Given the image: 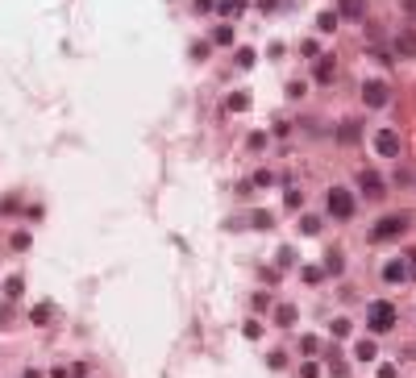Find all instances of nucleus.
Listing matches in <instances>:
<instances>
[{"instance_id": "1", "label": "nucleus", "mask_w": 416, "mask_h": 378, "mask_svg": "<svg viewBox=\"0 0 416 378\" xmlns=\"http://www.w3.org/2000/svg\"><path fill=\"white\" fill-rule=\"evenodd\" d=\"M408 225H413V216L408 212H392V216H383L379 225H371V246H383V241H396V237H404L408 233Z\"/></svg>"}, {"instance_id": "2", "label": "nucleus", "mask_w": 416, "mask_h": 378, "mask_svg": "<svg viewBox=\"0 0 416 378\" xmlns=\"http://www.w3.org/2000/svg\"><path fill=\"white\" fill-rule=\"evenodd\" d=\"M367 329H371V337L392 333V329H396V304H388V300H371V304H367Z\"/></svg>"}, {"instance_id": "3", "label": "nucleus", "mask_w": 416, "mask_h": 378, "mask_svg": "<svg viewBox=\"0 0 416 378\" xmlns=\"http://www.w3.org/2000/svg\"><path fill=\"white\" fill-rule=\"evenodd\" d=\"M325 208H329L333 221H350V216L358 212V200H354L350 187H329V191H325Z\"/></svg>"}, {"instance_id": "4", "label": "nucleus", "mask_w": 416, "mask_h": 378, "mask_svg": "<svg viewBox=\"0 0 416 378\" xmlns=\"http://www.w3.org/2000/svg\"><path fill=\"white\" fill-rule=\"evenodd\" d=\"M388 100H392L388 83H379V79H367V83H363V104H367V108H383Z\"/></svg>"}, {"instance_id": "5", "label": "nucleus", "mask_w": 416, "mask_h": 378, "mask_svg": "<svg viewBox=\"0 0 416 378\" xmlns=\"http://www.w3.org/2000/svg\"><path fill=\"white\" fill-rule=\"evenodd\" d=\"M358 187H363L367 200H383V196H388V183H383V175H375V171H363V175H358Z\"/></svg>"}, {"instance_id": "6", "label": "nucleus", "mask_w": 416, "mask_h": 378, "mask_svg": "<svg viewBox=\"0 0 416 378\" xmlns=\"http://www.w3.org/2000/svg\"><path fill=\"white\" fill-rule=\"evenodd\" d=\"M375 150H379L383 158H396V154H400V137H396L392 129H379V133H375Z\"/></svg>"}, {"instance_id": "7", "label": "nucleus", "mask_w": 416, "mask_h": 378, "mask_svg": "<svg viewBox=\"0 0 416 378\" xmlns=\"http://www.w3.org/2000/svg\"><path fill=\"white\" fill-rule=\"evenodd\" d=\"M408 275H413V262H408V258H396V262L383 266V279H388V283H404Z\"/></svg>"}, {"instance_id": "8", "label": "nucleus", "mask_w": 416, "mask_h": 378, "mask_svg": "<svg viewBox=\"0 0 416 378\" xmlns=\"http://www.w3.org/2000/svg\"><path fill=\"white\" fill-rule=\"evenodd\" d=\"M367 0H338V17H363Z\"/></svg>"}, {"instance_id": "9", "label": "nucleus", "mask_w": 416, "mask_h": 378, "mask_svg": "<svg viewBox=\"0 0 416 378\" xmlns=\"http://www.w3.org/2000/svg\"><path fill=\"white\" fill-rule=\"evenodd\" d=\"M275 325H279V329H292V325H296V308H292V304H279V308H275Z\"/></svg>"}, {"instance_id": "10", "label": "nucleus", "mask_w": 416, "mask_h": 378, "mask_svg": "<svg viewBox=\"0 0 416 378\" xmlns=\"http://www.w3.org/2000/svg\"><path fill=\"white\" fill-rule=\"evenodd\" d=\"M396 54H416V29H404L396 37Z\"/></svg>"}, {"instance_id": "11", "label": "nucleus", "mask_w": 416, "mask_h": 378, "mask_svg": "<svg viewBox=\"0 0 416 378\" xmlns=\"http://www.w3.org/2000/svg\"><path fill=\"white\" fill-rule=\"evenodd\" d=\"M354 358H358V362H375V358H379V345H375V341H358Z\"/></svg>"}, {"instance_id": "12", "label": "nucleus", "mask_w": 416, "mask_h": 378, "mask_svg": "<svg viewBox=\"0 0 416 378\" xmlns=\"http://www.w3.org/2000/svg\"><path fill=\"white\" fill-rule=\"evenodd\" d=\"M358 133H363V129H358V121H342V129H338V137H342V141H358Z\"/></svg>"}, {"instance_id": "13", "label": "nucleus", "mask_w": 416, "mask_h": 378, "mask_svg": "<svg viewBox=\"0 0 416 378\" xmlns=\"http://www.w3.org/2000/svg\"><path fill=\"white\" fill-rule=\"evenodd\" d=\"M300 233H304V237H317V233H321V216H300Z\"/></svg>"}, {"instance_id": "14", "label": "nucleus", "mask_w": 416, "mask_h": 378, "mask_svg": "<svg viewBox=\"0 0 416 378\" xmlns=\"http://www.w3.org/2000/svg\"><path fill=\"white\" fill-rule=\"evenodd\" d=\"M325 258H329V262H325V270H329V275H338V270H342V266H346V258H342V254H338V250H329V254H325Z\"/></svg>"}, {"instance_id": "15", "label": "nucleus", "mask_w": 416, "mask_h": 378, "mask_svg": "<svg viewBox=\"0 0 416 378\" xmlns=\"http://www.w3.org/2000/svg\"><path fill=\"white\" fill-rule=\"evenodd\" d=\"M317 25H321L325 33H333V29H338V12H321V17H317Z\"/></svg>"}, {"instance_id": "16", "label": "nucleus", "mask_w": 416, "mask_h": 378, "mask_svg": "<svg viewBox=\"0 0 416 378\" xmlns=\"http://www.w3.org/2000/svg\"><path fill=\"white\" fill-rule=\"evenodd\" d=\"M317 79H325V83L333 79V58H321V62H317Z\"/></svg>"}, {"instance_id": "17", "label": "nucleus", "mask_w": 416, "mask_h": 378, "mask_svg": "<svg viewBox=\"0 0 416 378\" xmlns=\"http://www.w3.org/2000/svg\"><path fill=\"white\" fill-rule=\"evenodd\" d=\"M329 333H333V337H350V320H346V316H338V320L329 325Z\"/></svg>"}, {"instance_id": "18", "label": "nucleus", "mask_w": 416, "mask_h": 378, "mask_svg": "<svg viewBox=\"0 0 416 378\" xmlns=\"http://www.w3.org/2000/svg\"><path fill=\"white\" fill-rule=\"evenodd\" d=\"M213 42H221V46L233 42V29H229V25H217V29H213Z\"/></svg>"}, {"instance_id": "19", "label": "nucleus", "mask_w": 416, "mask_h": 378, "mask_svg": "<svg viewBox=\"0 0 416 378\" xmlns=\"http://www.w3.org/2000/svg\"><path fill=\"white\" fill-rule=\"evenodd\" d=\"M246 104H250V96H246V92H242V96H229V112H242Z\"/></svg>"}, {"instance_id": "20", "label": "nucleus", "mask_w": 416, "mask_h": 378, "mask_svg": "<svg viewBox=\"0 0 416 378\" xmlns=\"http://www.w3.org/2000/svg\"><path fill=\"white\" fill-rule=\"evenodd\" d=\"M4 295H8V300H17V295H21V279H17V275L4 283Z\"/></svg>"}, {"instance_id": "21", "label": "nucleus", "mask_w": 416, "mask_h": 378, "mask_svg": "<svg viewBox=\"0 0 416 378\" xmlns=\"http://www.w3.org/2000/svg\"><path fill=\"white\" fill-rule=\"evenodd\" d=\"M300 378H321V366H317V362H304V366H300Z\"/></svg>"}, {"instance_id": "22", "label": "nucleus", "mask_w": 416, "mask_h": 378, "mask_svg": "<svg viewBox=\"0 0 416 378\" xmlns=\"http://www.w3.org/2000/svg\"><path fill=\"white\" fill-rule=\"evenodd\" d=\"M300 275H304V283H317V279H321V275H325V270H321V266H304V270H300Z\"/></svg>"}, {"instance_id": "23", "label": "nucleus", "mask_w": 416, "mask_h": 378, "mask_svg": "<svg viewBox=\"0 0 416 378\" xmlns=\"http://www.w3.org/2000/svg\"><path fill=\"white\" fill-rule=\"evenodd\" d=\"M254 183H258V187H271V183H275V175H271V171H258V175H254Z\"/></svg>"}, {"instance_id": "24", "label": "nucleus", "mask_w": 416, "mask_h": 378, "mask_svg": "<svg viewBox=\"0 0 416 378\" xmlns=\"http://www.w3.org/2000/svg\"><path fill=\"white\" fill-rule=\"evenodd\" d=\"M267 362H271V370H283V366H288V354H271Z\"/></svg>"}, {"instance_id": "25", "label": "nucleus", "mask_w": 416, "mask_h": 378, "mask_svg": "<svg viewBox=\"0 0 416 378\" xmlns=\"http://www.w3.org/2000/svg\"><path fill=\"white\" fill-rule=\"evenodd\" d=\"M50 320V308H33V325H46Z\"/></svg>"}, {"instance_id": "26", "label": "nucleus", "mask_w": 416, "mask_h": 378, "mask_svg": "<svg viewBox=\"0 0 416 378\" xmlns=\"http://www.w3.org/2000/svg\"><path fill=\"white\" fill-rule=\"evenodd\" d=\"M225 12H246V0H229V4H225Z\"/></svg>"}, {"instance_id": "27", "label": "nucleus", "mask_w": 416, "mask_h": 378, "mask_svg": "<svg viewBox=\"0 0 416 378\" xmlns=\"http://www.w3.org/2000/svg\"><path fill=\"white\" fill-rule=\"evenodd\" d=\"M400 8H404L408 17H416V0H400Z\"/></svg>"}, {"instance_id": "28", "label": "nucleus", "mask_w": 416, "mask_h": 378, "mask_svg": "<svg viewBox=\"0 0 416 378\" xmlns=\"http://www.w3.org/2000/svg\"><path fill=\"white\" fill-rule=\"evenodd\" d=\"M379 378H396V370H392V366H379Z\"/></svg>"}, {"instance_id": "29", "label": "nucleus", "mask_w": 416, "mask_h": 378, "mask_svg": "<svg viewBox=\"0 0 416 378\" xmlns=\"http://www.w3.org/2000/svg\"><path fill=\"white\" fill-rule=\"evenodd\" d=\"M21 378H42V370H25Z\"/></svg>"}, {"instance_id": "30", "label": "nucleus", "mask_w": 416, "mask_h": 378, "mask_svg": "<svg viewBox=\"0 0 416 378\" xmlns=\"http://www.w3.org/2000/svg\"><path fill=\"white\" fill-rule=\"evenodd\" d=\"M408 258H413V266H416V250H408Z\"/></svg>"}]
</instances>
